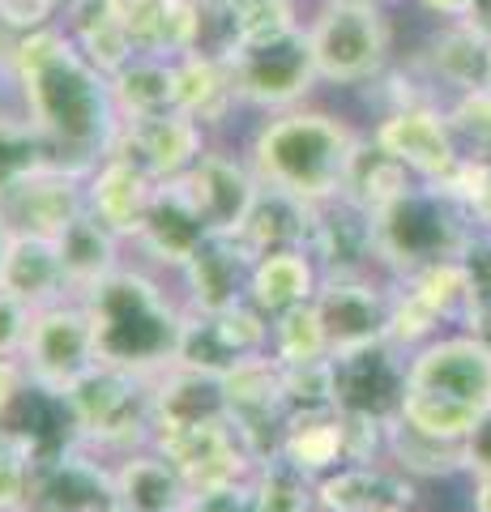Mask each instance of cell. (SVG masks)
Segmentation results:
<instances>
[{"mask_svg":"<svg viewBox=\"0 0 491 512\" xmlns=\"http://www.w3.org/2000/svg\"><path fill=\"white\" fill-rule=\"evenodd\" d=\"M9 69L22 90L26 116L39 124L60 171L90 175L112 154L124 124L112 77L77 52L65 26H43L35 35L13 39Z\"/></svg>","mask_w":491,"mask_h":512,"instance_id":"cell-1","label":"cell"},{"mask_svg":"<svg viewBox=\"0 0 491 512\" xmlns=\"http://www.w3.org/2000/svg\"><path fill=\"white\" fill-rule=\"evenodd\" d=\"M82 308L94 325L99 363L137 376H163L176 363L184 303L171 299L150 269L120 265L82 295Z\"/></svg>","mask_w":491,"mask_h":512,"instance_id":"cell-2","label":"cell"},{"mask_svg":"<svg viewBox=\"0 0 491 512\" xmlns=\"http://www.w3.org/2000/svg\"><path fill=\"white\" fill-rule=\"evenodd\" d=\"M359 141L363 137L342 116L291 107L274 111L252 133L248 163L265 188H282L308 205H321L329 197H342Z\"/></svg>","mask_w":491,"mask_h":512,"instance_id":"cell-3","label":"cell"},{"mask_svg":"<svg viewBox=\"0 0 491 512\" xmlns=\"http://www.w3.org/2000/svg\"><path fill=\"white\" fill-rule=\"evenodd\" d=\"M376 222V256L393 278H410L427 265L457 261L466 239L479 227L462 201L445 184H415L393 197L385 210L372 214Z\"/></svg>","mask_w":491,"mask_h":512,"instance_id":"cell-4","label":"cell"},{"mask_svg":"<svg viewBox=\"0 0 491 512\" xmlns=\"http://www.w3.org/2000/svg\"><path fill=\"white\" fill-rule=\"evenodd\" d=\"M65 397L82 444H90L94 453L124 457L154 440V376L94 363Z\"/></svg>","mask_w":491,"mask_h":512,"instance_id":"cell-5","label":"cell"},{"mask_svg":"<svg viewBox=\"0 0 491 512\" xmlns=\"http://www.w3.org/2000/svg\"><path fill=\"white\" fill-rule=\"evenodd\" d=\"M223 56L231 60L240 99L261 111H291L321 82L304 22L235 35V43Z\"/></svg>","mask_w":491,"mask_h":512,"instance_id":"cell-6","label":"cell"},{"mask_svg":"<svg viewBox=\"0 0 491 512\" xmlns=\"http://www.w3.org/2000/svg\"><path fill=\"white\" fill-rule=\"evenodd\" d=\"M304 26L321 82L363 86L385 73L393 52V26L380 5H368V0H321V9Z\"/></svg>","mask_w":491,"mask_h":512,"instance_id":"cell-7","label":"cell"},{"mask_svg":"<svg viewBox=\"0 0 491 512\" xmlns=\"http://www.w3.org/2000/svg\"><path fill=\"white\" fill-rule=\"evenodd\" d=\"M22 363L30 380L52 393H69L99 363V342H94V325L82 299H60L35 312L30 338L22 346Z\"/></svg>","mask_w":491,"mask_h":512,"instance_id":"cell-8","label":"cell"},{"mask_svg":"<svg viewBox=\"0 0 491 512\" xmlns=\"http://www.w3.org/2000/svg\"><path fill=\"white\" fill-rule=\"evenodd\" d=\"M227 419L240 431L252 461L278 457L282 436H287V406H282V363L269 355H252L223 376Z\"/></svg>","mask_w":491,"mask_h":512,"instance_id":"cell-9","label":"cell"},{"mask_svg":"<svg viewBox=\"0 0 491 512\" xmlns=\"http://www.w3.org/2000/svg\"><path fill=\"white\" fill-rule=\"evenodd\" d=\"M269 350V316L257 312L252 303L227 312H197L184 308V329L176 346V363L193 367V372L227 376L231 367H240L252 355Z\"/></svg>","mask_w":491,"mask_h":512,"instance_id":"cell-10","label":"cell"},{"mask_svg":"<svg viewBox=\"0 0 491 512\" xmlns=\"http://www.w3.org/2000/svg\"><path fill=\"white\" fill-rule=\"evenodd\" d=\"M334 359V402L346 414H363V419L393 423L402 410V397L410 389V355L402 346L372 342Z\"/></svg>","mask_w":491,"mask_h":512,"instance_id":"cell-11","label":"cell"},{"mask_svg":"<svg viewBox=\"0 0 491 512\" xmlns=\"http://www.w3.org/2000/svg\"><path fill=\"white\" fill-rule=\"evenodd\" d=\"M30 508L43 512H116V466H107L103 453L90 444L65 448L56 457L35 461V483H30ZM26 508V512H30Z\"/></svg>","mask_w":491,"mask_h":512,"instance_id":"cell-12","label":"cell"},{"mask_svg":"<svg viewBox=\"0 0 491 512\" xmlns=\"http://www.w3.org/2000/svg\"><path fill=\"white\" fill-rule=\"evenodd\" d=\"M410 389L453 397L470 410H491V346L474 333L432 338L410 355Z\"/></svg>","mask_w":491,"mask_h":512,"instance_id":"cell-13","label":"cell"},{"mask_svg":"<svg viewBox=\"0 0 491 512\" xmlns=\"http://www.w3.org/2000/svg\"><path fill=\"white\" fill-rule=\"evenodd\" d=\"M389 154H398L402 163L419 175L423 184H445L462 163V141H457L449 111L432 103L415 107H393L372 133Z\"/></svg>","mask_w":491,"mask_h":512,"instance_id":"cell-14","label":"cell"},{"mask_svg":"<svg viewBox=\"0 0 491 512\" xmlns=\"http://www.w3.org/2000/svg\"><path fill=\"white\" fill-rule=\"evenodd\" d=\"M205 133L210 128L197 124L193 116H184V111H163V116H146V120H124L112 141V154L129 158L150 180L167 184L188 175L197 167V158L210 150Z\"/></svg>","mask_w":491,"mask_h":512,"instance_id":"cell-15","label":"cell"},{"mask_svg":"<svg viewBox=\"0 0 491 512\" xmlns=\"http://www.w3.org/2000/svg\"><path fill=\"white\" fill-rule=\"evenodd\" d=\"M150 444L188 478L193 491L235 483V478H248L257 470V461H252V453L244 448L240 431L231 427V419L197 423L184 431H163V436H154Z\"/></svg>","mask_w":491,"mask_h":512,"instance_id":"cell-16","label":"cell"},{"mask_svg":"<svg viewBox=\"0 0 491 512\" xmlns=\"http://www.w3.org/2000/svg\"><path fill=\"white\" fill-rule=\"evenodd\" d=\"M308 256L321 269V278H372V265H380L372 214L346 197L312 205Z\"/></svg>","mask_w":491,"mask_h":512,"instance_id":"cell-17","label":"cell"},{"mask_svg":"<svg viewBox=\"0 0 491 512\" xmlns=\"http://www.w3.org/2000/svg\"><path fill=\"white\" fill-rule=\"evenodd\" d=\"M389 303H393V291H385L372 278H321L312 308L325 325L329 355H346V350L385 342Z\"/></svg>","mask_w":491,"mask_h":512,"instance_id":"cell-18","label":"cell"},{"mask_svg":"<svg viewBox=\"0 0 491 512\" xmlns=\"http://www.w3.org/2000/svg\"><path fill=\"white\" fill-rule=\"evenodd\" d=\"M252 269H257V252L244 244V235H210L176 274L184 286V308L197 312L240 308V303H248Z\"/></svg>","mask_w":491,"mask_h":512,"instance_id":"cell-19","label":"cell"},{"mask_svg":"<svg viewBox=\"0 0 491 512\" xmlns=\"http://www.w3.org/2000/svg\"><path fill=\"white\" fill-rule=\"evenodd\" d=\"M184 192L193 197V205L201 210L205 227L214 235H240L244 222L257 205V192H261V180L252 163L235 154H223V150H205L197 158V167L180 175Z\"/></svg>","mask_w":491,"mask_h":512,"instance_id":"cell-20","label":"cell"},{"mask_svg":"<svg viewBox=\"0 0 491 512\" xmlns=\"http://www.w3.org/2000/svg\"><path fill=\"white\" fill-rule=\"evenodd\" d=\"M0 214L9 218V227L18 235L60 239L86 214V175H73L60 167L43 171L35 180H26L22 188H13L0 201Z\"/></svg>","mask_w":491,"mask_h":512,"instance_id":"cell-21","label":"cell"},{"mask_svg":"<svg viewBox=\"0 0 491 512\" xmlns=\"http://www.w3.org/2000/svg\"><path fill=\"white\" fill-rule=\"evenodd\" d=\"M214 231L205 227L201 210L193 205V197L184 192L180 180H167L154 188V201L146 210V222H141V231L133 244L150 256L158 269H171V274H180L184 261L193 256L205 239Z\"/></svg>","mask_w":491,"mask_h":512,"instance_id":"cell-22","label":"cell"},{"mask_svg":"<svg viewBox=\"0 0 491 512\" xmlns=\"http://www.w3.org/2000/svg\"><path fill=\"white\" fill-rule=\"evenodd\" d=\"M415 508V483L410 474L385 461H355L334 474L316 478V512H385Z\"/></svg>","mask_w":491,"mask_h":512,"instance_id":"cell-23","label":"cell"},{"mask_svg":"<svg viewBox=\"0 0 491 512\" xmlns=\"http://www.w3.org/2000/svg\"><path fill=\"white\" fill-rule=\"evenodd\" d=\"M154 188L158 180H150L137 163L120 154H107L99 167L86 175V210L112 227L124 239H137L141 222H146V210L154 201Z\"/></svg>","mask_w":491,"mask_h":512,"instance_id":"cell-24","label":"cell"},{"mask_svg":"<svg viewBox=\"0 0 491 512\" xmlns=\"http://www.w3.org/2000/svg\"><path fill=\"white\" fill-rule=\"evenodd\" d=\"M137 52L180 60L201 47V0H116Z\"/></svg>","mask_w":491,"mask_h":512,"instance_id":"cell-25","label":"cell"},{"mask_svg":"<svg viewBox=\"0 0 491 512\" xmlns=\"http://www.w3.org/2000/svg\"><path fill=\"white\" fill-rule=\"evenodd\" d=\"M214 419H227L223 376L193 372V367L180 363H171L163 376H154V436Z\"/></svg>","mask_w":491,"mask_h":512,"instance_id":"cell-26","label":"cell"},{"mask_svg":"<svg viewBox=\"0 0 491 512\" xmlns=\"http://www.w3.org/2000/svg\"><path fill=\"white\" fill-rule=\"evenodd\" d=\"M231 60L223 52H188L176 60V111L193 116L205 128H218L240 107Z\"/></svg>","mask_w":491,"mask_h":512,"instance_id":"cell-27","label":"cell"},{"mask_svg":"<svg viewBox=\"0 0 491 512\" xmlns=\"http://www.w3.org/2000/svg\"><path fill=\"white\" fill-rule=\"evenodd\" d=\"M116 495L124 512H184L193 500V487L154 444H146L120 457Z\"/></svg>","mask_w":491,"mask_h":512,"instance_id":"cell-28","label":"cell"},{"mask_svg":"<svg viewBox=\"0 0 491 512\" xmlns=\"http://www.w3.org/2000/svg\"><path fill=\"white\" fill-rule=\"evenodd\" d=\"M287 461H295L304 474L325 478L342 466H355V436H351V414L346 410H321V414H299L287 419V436L278 448Z\"/></svg>","mask_w":491,"mask_h":512,"instance_id":"cell-29","label":"cell"},{"mask_svg":"<svg viewBox=\"0 0 491 512\" xmlns=\"http://www.w3.org/2000/svg\"><path fill=\"white\" fill-rule=\"evenodd\" d=\"M0 286L13 291L30 308H47V303L73 299L69 291V274L65 261H60V244L43 235H18L13 231V244L5 256V269H0Z\"/></svg>","mask_w":491,"mask_h":512,"instance_id":"cell-30","label":"cell"},{"mask_svg":"<svg viewBox=\"0 0 491 512\" xmlns=\"http://www.w3.org/2000/svg\"><path fill=\"white\" fill-rule=\"evenodd\" d=\"M65 30L77 43V52H82L94 69H103L107 77L137 56V43H133L129 26H124V18H120L116 0H69L65 5Z\"/></svg>","mask_w":491,"mask_h":512,"instance_id":"cell-31","label":"cell"},{"mask_svg":"<svg viewBox=\"0 0 491 512\" xmlns=\"http://www.w3.org/2000/svg\"><path fill=\"white\" fill-rule=\"evenodd\" d=\"M316 291H321V269H316V261L304 248H287V252L257 256L248 303L274 320L282 312L299 308V303H312Z\"/></svg>","mask_w":491,"mask_h":512,"instance_id":"cell-32","label":"cell"},{"mask_svg":"<svg viewBox=\"0 0 491 512\" xmlns=\"http://www.w3.org/2000/svg\"><path fill=\"white\" fill-rule=\"evenodd\" d=\"M60 244V261H65V274H69V291L73 299H82L94 282H103L107 274H116L124 265L120 261V248H124V235H116L112 227H103L90 210L73 222V227L56 239Z\"/></svg>","mask_w":491,"mask_h":512,"instance_id":"cell-33","label":"cell"},{"mask_svg":"<svg viewBox=\"0 0 491 512\" xmlns=\"http://www.w3.org/2000/svg\"><path fill=\"white\" fill-rule=\"evenodd\" d=\"M308 231H312V205L282 188L261 184L257 205H252L240 235L257 256H269V252H287V248L308 252Z\"/></svg>","mask_w":491,"mask_h":512,"instance_id":"cell-34","label":"cell"},{"mask_svg":"<svg viewBox=\"0 0 491 512\" xmlns=\"http://www.w3.org/2000/svg\"><path fill=\"white\" fill-rule=\"evenodd\" d=\"M112 94L120 120H146L176 111V60L137 52L129 64H120L112 73Z\"/></svg>","mask_w":491,"mask_h":512,"instance_id":"cell-35","label":"cell"},{"mask_svg":"<svg viewBox=\"0 0 491 512\" xmlns=\"http://www.w3.org/2000/svg\"><path fill=\"white\" fill-rule=\"evenodd\" d=\"M415 184H419V175L410 171L398 154H389L376 137H363L355 158H351V171H346L342 197L363 205L368 214H376V210H385L393 197H402V192L415 188Z\"/></svg>","mask_w":491,"mask_h":512,"instance_id":"cell-36","label":"cell"},{"mask_svg":"<svg viewBox=\"0 0 491 512\" xmlns=\"http://www.w3.org/2000/svg\"><path fill=\"white\" fill-rule=\"evenodd\" d=\"M487 56H491V43L466 22H449L423 47V64L432 73V82H445L457 94L487 86Z\"/></svg>","mask_w":491,"mask_h":512,"instance_id":"cell-37","label":"cell"},{"mask_svg":"<svg viewBox=\"0 0 491 512\" xmlns=\"http://www.w3.org/2000/svg\"><path fill=\"white\" fill-rule=\"evenodd\" d=\"M52 146L39 133V124L26 116H13V111H0V201L9 197L13 188H22L26 180L52 171Z\"/></svg>","mask_w":491,"mask_h":512,"instance_id":"cell-38","label":"cell"},{"mask_svg":"<svg viewBox=\"0 0 491 512\" xmlns=\"http://www.w3.org/2000/svg\"><path fill=\"white\" fill-rule=\"evenodd\" d=\"M385 457L410 478H449L457 470H466V448L462 440H440V436H423V431L406 427L402 419L389 423V444Z\"/></svg>","mask_w":491,"mask_h":512,"instance_id":"cell-39","label":"cell"},{"mask_svg":"<svg viewBox=\"0 0 491 512\" xmlns=\"http://www.w3.org/2000/svg\"><path fill=\"white\" fill-rule=\"evenodd\" d=\"M269 355L287 367L329 359V338H325V325H321V316H316L312 303H299V308L269 320Z\"/></svg>","mask_w":491,"mask_h":512,"instance_id":"cell-40","label":"cell"},{"mask_svg":"<svg viewBox=\"0 0 491 512\" xmlns=\"http://www.w3.org/2000/svg\"><path fill=\"white\" fill-rule=\"evenodd\" d=\"M398 419H402L406 427L423 431V436L466 440V436H470V427L479 423V410H470V406H462V402H453V397L427 393V389H406Z\"/></svg>","mask_w":491,"mask_h":512,"instance_id":"cell-41","label":"cell"},{"mask_svg":"<svg viewBox=\"0 0 491 512\" xmlns=\"http://www.w3.org/2000/svg\"><path fill=\"white\" fill-rule=\"evenodd\" d=\"M261 495V512H316V478L304 474L287 457H269L252 470Z\"/></svg>","mask_w":491,"mask_h":512,"instance_id":"cell-42","label":"cell"},{"mask_svg":"<svg viewBox=\"0 0 491 512\" xmlns=\"http://www.w3.org/2000/svg\"><path fill=\"white\" fill-rule=\"evenodd\" d=\"M282 406H287V419L338 410V402H334V359H312V363H291V367L282 363Z\"/></svg>","mask_w":491,"mask_h":512,"instance_id":"cell-43","label":"cell"},{"mask_svg":"<svg viewBox=\"0 0 491 512\" xmlns=\"http://www.w3.org/2000/svg\"><path fill=\"white\" fill-rule=\"evenodd\" d=\"M35 444L18 427L0 423V512H26L35 483Z\"/></svg>","mask_w":491,"mask_h":512,"instance_id":"cell-44","label":"cell"},{"mask_svg":"<svg viewBox=\"0 0 491 512\" xmlns=\"http://www.w3.org/2000/svg\"><path fill=\"white\" fill-rule=\"evenodd\" d=\"M406 291H415L427 308H436L445 320H462L466 303H470V278L462 261H440V265H427L419 274L402 278Z\"/></svg>","mask_w":491,"mask_h":512,"instance_id":"cell-45","label":"cell"},{"mask_svg":"<svg viewBox=\"0 0 491 512\" xmlns=\"http://www.w3.org/2000/svg\"><path fill=\"white\" fill-rule=\"evenodd\" d=\"M440 325H445V316H440L436 308H427L415 291H406V286L398 282L393 303H389V342L402 346L406 355H415L419 346L440 338Z\"/></svg>","mask_w":491,"mask_h":512,"instance_id":"cell-46","label":"cell"},{"mask_svg":"<svg viewBox=\"0 0 491 512\" xmlns=\"http://www.w3.org/2000/svg\"><path fill=\"white\" fill-rule=\"evenodd\" d=\"M449 124L457 141H462V154H479V158H491V90L479 86V90H462L457 103L449 107Z\"/></svg>","mask_w":491,"mask_h":512,"instance_id":"cell-47","label":"cell"},{"mask_svg":"<svg viewBox=\"0 0 491 512\" xmlns=\"http://www.w3.org/2000/svg\"><path fill=\"white\" fill-rule=\"evenodd\" d=\"M184 512H261V495H257V483L248 478H235V483H218V487H205V491H193Z\"/></svg>","mask_w":491,"mask_h":512,"instance_id":"cell-48","label":"cell"},{"mask_svg":"<svg viewBox=\"0 0 491 512\" xmlns=\"http://www.w3.org/2000/svg\"><path fill=\"white\" fill-rule=\"evenodd\" d=\"M65 0H0V30L9 39L35 35L43 26H56V13Z\"/></svg>","mask_w":491,"mask_h":512,"instance_id":"cell-49","label":"cell"},{"mask_svg":"<svg viewBox=\"0 0 491 512\" xmlns=\"http://www.w3.org/2000/svg\"><path fill=\"white\" fill-rule=\"evenodd\" d=\"M30 320H35V308L0 286V355H22L30 338Z\"/></svg>","mask_w":491,"mask_h":512,"instance_id":"cell-50","label":"cell"},{"mask_svg":"<svg viewBox=\"0 0 491 512\" xmlns=\"http://www.w3.org/2000/svg\"><path fill=\"white\" fill-rule=\"evenodd\" d=\"M30 389V372L22 355H0V423L9 419V410L18 406V397Z\"/></svg>","mask_w":491,"mask_h":512,"instance_id":"cell-51","label":"cell"},{"mask_svg":"<svg viewBox=\"0 0 491 512\" xmlns=\"http://www.w3.org/2000/svg\"><path fill=\"white\" fill-rule=\"evenodd\" d=\"M466 448V470L470 474H487L491 470V410L479 414V423L470 427V436L462 440Z\"/></svg>","mask_w":491,"mask_h":512,"instance_id":"cell-52","label":"cell"},{"mask_svg":"<svg viewBox=\"0 0 491 512\" xmlns=\"http://www.w3.org/2000/svg\"><path fill=\"white\" fill-rule=\"evenodd\" d=\"M462 325L466 333H474V338H483L491 346V291H474L466 312H462Z\"/></svg>","mask_w":491,"mask_h":512,"instance_id":"cell-53","label":"cell"},{"mask_svg":"<svg viewBox=\"0 0 491 512\" xmlns=\"http://www.w3.org/2000/svg\"><path fill=\"white\" fill-rule=\"evenodd\" d=\"M223 5L235 13V22H252V18H261V13H269V9L287 5V0H223Z\"/></svg>","mask_w":491,"mask_h":512,"instance_id":"cell-54","label":"cell"},{"mask_svg":"<svg viewBox=\"0 0 491 512\" xmlns=\"http://www.w3.org/2000/svg\"><path fill=\"white\" fill-rule=\"evenodd\" d=\"M419 5H423L427 13H436V18H445V22H462L474 0H419Z\"/></svg>","mask_w":491,"mask_h":512,"instance_id":"cell-55","label":"cell"},{"mask_svg":"<svg viewBox=\"0 0 491 512\" xmlns=\"http://www.w3.org/2000/svg\"><path fill=\"white\" fill-rule=\"evenodd\" d=\"M470 30H479V35L491 43V0H474V5H470V13H466V18H462Z\"/></svg>","mask_w":491,"mask_h":512,"instance_id":"cell-56","label":"cell"},{"mask_svg":"<svg viewBox=\"0 0 491 512\" xmlns=\"http://www.w3.org/2000/svg\"><path fill=\"white\" fill-rule=\"evenodd\" d=\"M474 512H491V470L474 474Z\"/></svg>","mask_w":491,"mask_h":512,"instance_id":"cell-57","label":"cell"},{"mask_svg":"<svg viewBox=\"0 0 491 512\" xmlns=\"http://www.w3.org/2000/svg\"><path fill=\"white\" fill-rule=\"evenodd\" d=\"M9 244H13V227H9V218L0 214V269H5V256H9Z\"/></svg>","mask_w":491,"mask_h":512,"instance_id":"cell-58","label":"cell"},{"mask_svg":"<svg viewBox=\"0 0 491 512\" xmlns=\"http://www.w3.org/2000/svg\"><path fill=\"white\" fill-rule=\"evenodd\" d=\"M368 5H380V9H385V5H393V0H368Z\"/></svg>","mask_w":491,"mask_h":512,"instance_id":"cell-59","label":"cell"},{"mask_svg":"<svg viewBox=\"0 0 491 512\" xmlns=\"http://www.w3.org/2000/svg\"><path fill=\"white\" fill-rule=\"evenodd\" d=\"M487 90H491V56H487Z\"/></svg>","mask_w":491,"mask_h":512,"instance_id":"cell-60","label":"cell"},{"mask_svg":"<svg viewBox=\"0 0 491 512\" xmlns=\"http://www.w3.org/2000/svg\"><path fill=\"white\" fill-rule=\"evenodd\" d=\"M385 512H415V508H385Z\"/></svg>","mask_w":491,"mask_h":512,"instance_id":"cell-61","label":"cell"},{"mask_svg":"<svg viewBox=\"0 0 491 512\" xmlns=\"http://www.w3.org/2000/svg\"><path fill=\"white\" fill-rule=\"evenodd\" d=\"M30 512H43V508H30Z\"/></svg>","mask_w":491,"mask_h":512,"instance_id":"cell-62","label":"cell"},{"mask_svg":"<svg viewBox=\"0 0 491 512\" xmlns=\"http://www.w3.org/2000/svg\"><path fill=\"white\" fill-rule=\"evenodd\" d=\"M487 227H491V222H487Z\"/></svg>","mask_w":491,"mask_h":512,"instance_id":"cell-63","label":"cell"},{"mask_svg":"<svg viewBox=\"0 0 491 512\" xmlns=\"http://www.w3.org/2000/svg\"><path fill=\"white\" fill-rule=\"evenodd\" d=\"M65 5H69V0H65Z\"/></svg>","mask_w":491,"mask_h":512,"instance_id":"cell-64","label":"cell"}]
</instances>
